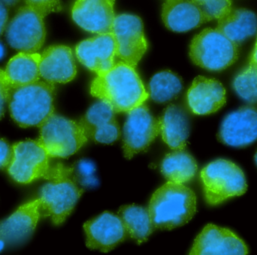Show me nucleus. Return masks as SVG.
Returning <instances> with one entry per match:
<instances>
[{
  "instance_id": "obj_1",
  "label": "nucleus",
  "mask_w": 257,
  "mask_h": 255,
  "mask_svg": "<svg viewBox=\"0 0 257 255\" xmlns=\"http://www.w3.org/2000/svg\"><path fill=\"white\" fill-rule=\"evenodd\" d=\"M90 93L108 103L116 113L128 112L149 97L135 68L123 61L97 75L90 86Z\"/></svg>"
},
{
  "instance_id": "obj_2",
  "label": "nucleus",
  "mask_w": 257,
  "mask_h": 255,
  "mask_svg": "<svg viewBox=\"0 0 257 255\" xmlns=\"http://www.w3.org/2000/svg\"><path fill=\"white\" fill-rule=\"evenodd\" d=\"M148 211L156 229L173 230L194 216L196 194L184 184L168 182L153 194Z\"/></svg>"
},
{
  "instance_id": "obj_3",
  "label": "nucleus",
  "mask_w": 257,
  "mask_h": 255,
  "mask_svg": "<svg viewBox=\"0 0 257 255\" xmlns=\"http://www.w3.org/2000/svg\"><path fill=\"white\" fill-rule=\"evenodd\" d=\"M54 84L47 81L13 87L8 102L11 117L21 128H40L54 114Z\"/></svg>"
},
{
  "instance_id": "obj_4",
  "label": "nucleus",
  "mask_w": 257,
  "mask_h": 255,
  "mask_svg": "<svg viewBox=\"0 0 257 255\" xmlns=\"http://www.w3.org/2000/svg\"><path fill=\"white\" fill-rule=\"evenodd\" d=\"M48 180L41 190V215L60 225L72 213L84 189L74 180L71 167L61 164L51 168Z\"/></svg>"
},
{
  "instance_id": "obj_5",
  "label": "nucleus",
  "mask_w": 257,
  "mask_h": 255,
  "mask_svg": "<svg viewBox=\"0 0 257 255\" xmlns=\"http://www.w3.org/2000/svg\"><path fill=\"white\" fill-rule=\"evenodd\" d=\"M200 177L205 200L211 206L221 204L247 191V182L242 170L227 160L210 163L202 169Z\"/></svg>"
},
{
  "instance_id": "obj_6",
  "label": "nucleus",
  "mask_w": 257,
  "mask_h": 255,
  "mask_svg": "<svg viewBox=\"0 0 257 255\" xmlns=\"http://www.w3.org/2000/svg\"><path fill=\"white\" fill-rule=\"evenodd\" d=\"M190 57L194 64L202 69L220 72L236 61L238 45L217 29L207 28L192 40Z\"/></svg>"
},
{
  "instance_id": "obj_7",
  "label": "nucleus",
  "mask_w": 257,
  "mask_h": 255,
  "mask_svg": "<svg viewBox=\"0 0 257 255\" xmlns=\"http://www.w3.org/2000/svg\"><path fill=\"white\" fill-rule=\"evenodd\" d=\"M78 122L53 114L40 126L39 142L50 158H67L87 142Z\"/></svg>"
},
{
  "instance_id": "obj_8",
  "label": "nucleus",
  "mask_w": 257,
  "mask_h": 255,
  "mask_svg": "<svg viewBox=\"0 0 257 255\" xmlns=\"http://www.w3.org/2000/svg\"><path fill=\"white\" fill-rule=\"evenodd\" d=\"M12 150L13 156L7 171L15 182L27 185L42 178L48 179L52 168L50 156L39 140L15 143Z\"/></svg>"
},
{
  "instance_id": "obj_9",
  "label": "nucleus",
  "mask_w": 257,
  "mask_h": 255,
  "mask_svg": "<svg viewBox=\"0 0 257 255\" xmlns=\"http://www.w3.org/2000/svg\"><path fill=\"white\" fill-rule=\"evenodd\" d=\"M44 18L29 6L20 8L5 30L9 46L20 52L36 53L40 50L46 38Z\"/></svg>"
},
{
  "instance_id": "obj_10",
  "label": "nucleus",
  "mask_w": 257,
  "mask_h": 255,
  "mask_svg": "<svg viewBox=\"0 0 257 255\" xmlns=\"http://www.w3.org/2000/svg\"><path fill=\"white\" fill-rule=\"evenodd\" d=\"M112 33L117 44V57L136 68L148 48L142 19L130 14L117 15Z\"/></svg>"
},
{
  "instance_id": "obj_11",
  "label": "nucleus",
  "mask_w": 257,
  "mask_h": 255,
  "mask_svg": "<svg viewBox=\"0 0 257 255\" xmlns=\"http://www.w3.org/2000/svg\"><path fill=\"white\" fill-rule=\"evenodd\" d=\"M160 134L159 120L145 105L128 111L123 131V153L126 159L144 152Z\"/></svg>"
},
{
  "instance_id": "obj_12",
  "label": "nucleus",
  "mask_w": 257,
  "mask_h": 255,
  "mask_svg": "<svg viewBox=\"0 0 257 255\" xmlns=\"http://www.w3.org/2000/svg\"><path fill=\"white\" fill-rule=\"evenodd\" d=\"M226 146L244 148L257 140V109L250 105L241 107L226 116L217 135Z\"/></svg>"
},
{
  "instance_id": "obj_13",
  "label": "nucleus",
  "mask_w": 257,
  "mask_h": 255,
  "mask_svg": "<svg viewBox=\"0 0 257 255\" xmlns=\"http://www.w3.org/2000/svg\"><path fill=\"white\" fill-rule=\"evenodd\" d=\"M86 245L92 250L107 253L125 240L127 232L119 216L105 212L84 224Z\"/></svg>"
},
{
  "instance_id": "obj_14",
  "label": "nucleus",
  "mask_w": 257,
  "mask_h": 255,
  "mask_svg": "<svg viewBox=\"0 0 257 255\" xmlns=\"http://www.w3.org/2000/svg\"><path fill=\"white\" fill-rule=\"evenodd\" d=\"M114 1L76 0L72 6V19L85 31L98 35L112 33Z\"/></svg>"
},
{
  "instance_id": "obj_15",
  "label": "nucleus",
  "mask_w": 257,
  "mask_h": 255,
  "mask_svg": "<svg viewBox=\"0 0 257 255\" xmlns=\"http://www.w3.org/2000/svg\"><path fill=\"white\" fill-rule=\"evenodd\" d=\"M77 58L97 75L108 72L115 65L117 44L112 33L99 34L85 39L75 48Z\"/></svg>"
},
{
  "instance_id": "obj_16",
  "label": "nucleus",
  "mask_w": 257,
  "mask_h": 255,
  "mask_svg": "<svg viewBox=\"0 0 257 255\" xmlns=\"http://www.w3.org/2000/svg\"><path fill=\"white\" fill-rule=\"evenodd\" d=\"M247 245L231 230L209 224L195 239L190 254L245 255Z\"/></svg>"
},
{
  "instance_id": "obj_17",
  "label": "nucleus",
  "mask_w": 257,
  "mask_h": 255,
  "mask_svg": "<svg viewBox=\"0 0 257 255\" xmlns=\"http://www.w3.org/2000/svg\"><path fill=\"white\" fill-rule=\"evenodd\" d=\"M115 113L108 103L100 100L87 110L78 123L87 138L97 143L111 144L121 134Z\"/></svg>"
},
{
  "instance_id": "obj_18",
  "label": "nucleus",
  "mask_w": 257,
  "mask_h": 255,
  "mask_svg": "<svg viewBox=\"0 0 257 255\" xmlns=\"http://www.w3.org/2000/svg\"><path fill=\"white\" fill-rule=\"evenodd\" d=\"M40 199L21 205L12 215L0 221V239L8 245H18L34 233L39 218Z\"/></svg>"
},
{
  "instance_id": "obj_19",
  "label": "nucleus",
  "mask_w": 257,
  "mask_h": 255,
  "mask_svg": "<svg viewBox=\"0 0 257 255\" xmlns=\"http://www.w3.org/2000/svg\"><path fill=\"white\" fill-rule=\"evenodd\" d=\"M41 78L50 84H66L76 76L77 68L73 53L66 45H52L41 54Z\"/></svg>"
},
{
  "instance_id": "obj_20",
  "label": "nucleus",
  "mask_w": 257,
  "mask_h": 255,
  "mask_svg": "<svg viewBox=\"0 0 257 255\" xmlns=\"http://www.w3.org/2000/svg\"><path fill=\"white\" fill-rule=\"evenodd\" d=\"M187 99L194 114L207 115L218 111L226 104V90L214 78L198 76L187 91Z\"/></svg>"
},
{
  "instance_id": "obj_21",
  "label": "nucleus",
  "mask_w": 257,
  "mask_h": 255,
  "mask_svg": "<svg viewBox=\"0 0 257 255\" xmlns=\"http://www.w3.org/2000/svg\"><path fill=\"white\" fill-rule=\"evenodd\" d=\"M162 19L175 33H186L208 22L200 7L192 0H167L162 9Z\"/></svg>"
},
{
  "instance_id": "obj_22",
  "label": "nucleus",
  "mask_w": 257,
  "mask_h": 255,
  "mask_svg": "<svg viewBox=\"0 0 257 255\" xmlns=\"http://www.w3.org/2000/svg\"><path fill=\"white\" fill-rule=\"evenodd\" d=\"M159 123L162 138L171 149H185L190 135V123L182 108L169 105L159 119Z\"/></svg>"
},
{
  "instance_id": "obj_23",
  "label": "nucleus",
  "mask_w": 257,
  "mask_h": 255,
  "mask_svg": "<svg viewBox=\"0 0 257 255\" xmlns=\"http://www.w3.org/2000/svg\"><path fill=\"white\" fill-rule=\"evenodd\" d=\"M217 30L239 46L256 34L257 16L246 9H232L218 20Z\"/></svg>"
},
{
  "instance_id": "obj_24",
  "label": "nucleus",
  "mask_w": 257,
  "mask_h": 255,
  "mask_svg": "<svg viewBox=\"0 0 257 255\" xmlns=\"http://www.w3.org/2000/svg\"><path fill=\"white\" fill-rule=\"evenodd\" d=\"M40 60L41 54L39 53L20 52L14 56L5 71L12 88L39 81Z\"/></svg>"
},
{
  "instance_id": "obj_25",
  "label": "nucleus",
  "mask_w": 257,
  "mask_h": 255,
  "mask_svg": "<svg viewBox=\"0 0 257 255\" xmlns=\"http://www.w3.org/2000/svg\"><path fill=\"white\" fill-rule=\"evenodd\" d=\"M174 151L165 157L161 165L162 173L169 182L187 183L197 173L196 160L184 149Z\"/></svg>"
},
{
  "instance_id": "obj_26",
  "label": "nucleus",
  "mask_w": 257,
  "mask_h": 255,
  "mask_svg": "<svg viewBox=\"0 0 257 255\" xmlns=\"http://www.w3.org/2000/svg\"><path fill=\"white\" fill-rule=\"evenodd\" d=\"M119 218L121 220L127 234L138 243L148 240L155 230L149 211L136 205L123 206L119 209Z\"/></svg>"
},
{
  "instance_id": "obj_27",
  "label": "nucleus",
  "mask_w": 257,
  "mask_h": 255,
  "mask_svg": "<svg viewBox=\"0 0 257 255\" xmlns=\"http://www.w3.org/2000/svg\"><path fill=\"white\" fill-rule=\"evenodd\" d=\"M183 89L182 79L172 71L157 72L148 84V94L157 103H166L175 99Z\"/></svg>"
},
{
  "instance_id": "obj_28",
  "label": "nucleus",
  "mask_w": 257,
  "mask_h": 255,
  "mask_svg": "<svg viewBox=\"0 0 257 255\" xmlns=\"http://www.w3.org/2000/svg\"><path fill=\"white\" fill-rule=\"evenodd\" d=\"M235 93L249 103H257V63L250 60L232 83Z\"/></svg>"
},
{
  "instance_id": "obj_29",
  "label": "nucleus",
  "mask_w": 257,
  "mask_h": 255,
  "mask_svg": "<svg viewBox=\"0 0 257 255\" xmlns=\"http://www.w3.org/2000/svg\"><path fill=\"white\" fill-rule=\"evenodd\" d=\"M71 169L72 178L83 189L95 188L99 184L95 174L96 167L91 161L85 159L80 160L75 163Z\"/></svg>"
},
{
  "instance_id": "obj_30",
  "label": "nucleus",
  "mask_w": 257,
  "mask_h": 255,
  "mask_svg": "<svg viewBox=\"0 0 257 255\" xmlns=\"http://www.w3.org/2000/svg\"><path fill=\"white\" fill-rule=\"evenodd\" d=\"M207 21L219 20L232 9L231 0H210L199 6Z\"/></svg>"
},
{
  "instance_id": "obj_31",
  "label": "nucleus",
  "mask_w": 257,
  "mask_h": 255,
  "mask_svg": "<svg viewBox=\"0 0 257 255\" xmlns=\"http://www.w3.org/2000/svg\"><path fill=\"white\" fill-rule=\"evenodd\" d=\"M26 6L32 8L34 10L46 17L52 12H59L62 11L60 0H24Z\"/></svg>"
},
{
  "instance_id": "obj_32",
  "label": "nucleus",
  "mask_w": 257,
  "mask_h": 255,
  "mask_svg": "<svg viewBox=\"0 0 257 255\" xmlns=\"http://www.w3.org/2000/svg\"><path fill=\"white\" fill-rule=\"evenodd\" d=\"M12 86L9 83L6 72L0 69V120L4 117L6 106L9 102Z\"/></svg>"
},
{
  "instance_id": "obj_33",
  "label": "nucleus",
  "mask_w": 257,
  "mask_h": 255,
  "mask_svg": "<svg viewBox=\"0 0 257 255\" xmlns=\"http://www.w3.org/2000/svg\"><path fill=\"white\" fill-rule=\"evenodd\" d=\"M13 156L12 146L4 139L0 138V170L7 168Z\"/></svg>"
},
{
  "instance_id": "obj_34",
  "label": "nucleus",
  "mask_w": 257,
  "mask_h": 255,
  "mask_svg": "<svg viewBox=\"0 0 257 255\" xmlns=\"http://www.w3.org/2000/svg\"><path fill=\"white\" fill-rule=\"evenodd\" d=\"M9 23V11L7 7L0 2V36L4 33Z\"/></svg>"
},
{
  "instance_id": "obj_35",
  "label": "nucleus",
  "mask_w": 257,
  "mask_h": 255,
  "mask_svg": "<svg viewBox=\"0 0 257 255\" xmlns=\"http://www.w3.org/2000/svg\"><path fill=\"white\" fill-rule=\"evenodd\" d=\"M1 3H3L6 7H15L18 6L21 0H0Z\"/></svg>"
},
{
  "instance_id": "obj_36",
  "label": "nucleus",
  "mask_w": 257,
  "mask_h": 255,
  "mask_svg": "<svg viewBox=\"0 0 257 255\" xmlns=\"http://www.w3.org/2000/svg\"><path fill=\"white\" fill-rule=\"evenodd\" d=\"M250 60L257 63V38L256 43H255L254 48H253V52H252L251 56H250Z\"/></svg>"
},
{
  "instance_id": "obj_37",
  "label": "nucleus",
  "mask_w": 257,
  "mask_h": 255,
  "mask_svg": "<svg viewBox=\"0 0 257 255\" xmlns=\"http://www.w3.org/2000/svg\"><path fill=\"white\" fill-rule=\"evenodd\" d=\"M5 54H6V51H5L4 47H3V45L0 43V60L3 58V57L5 56Z\"/></svg>"
},
{
  "instance_id": "obj_38",
  "label": "nucleus",
  "mask_w": 257,
  "mask_h": 255,
  "mask_svg": "<svg viewBox=\"0 0 257 255\" xmlns=\"http://www.w3.org/2000/svg\"><path fill=\"white\" fill-rule=\"evenodd\" d=\"M192 1H193V3H196V4H197L198 6H202V5H203L204 3L210 1V0H192Z\"/></svg>"
},
{
  "instance_id": "obj_39",
  "label": "nucleus",
  "mask_w": 257,
  "mask_h": 255,
  "mask_svg": "<svg viewBox=\"0 0 257 255\" xmlns=\"http://www.w3.org/2000/svg\"><path fill=\"white\" fill-rule=\"evenodd\" d=\"M6 242L3 240V239H0V252L4 249L5 245H6Z\"/></svg>"
},
{
  "instance_id": "obj_40",
  "label": "nucleus",
  "mask_w": 257,
  "mask_h": 255,
  "mask_svg": "<svg viewBox=\"0 0 257 255\" xmlns=\"http://www.w3.org/2000/svg\"><path fill=\"white\" fill-rule=\"evenodd\" d=\"M254 160H255V162H256V164L257 166V152H256V154H255Z\"/></svg>"
}]
</instances>
